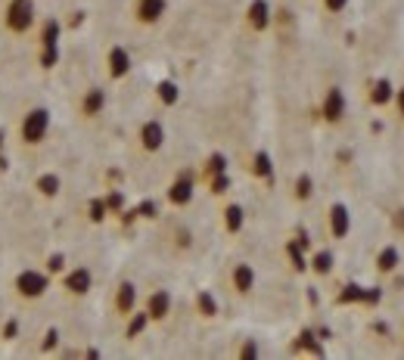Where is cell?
<instances>
[{"instance_id":"obj_1","label":"cell","mask_w":404,"mask_h":360,"mask_svg":"<svg viewBox=\"0 0 404 360\" xmlns=\"http://www.w3.org/2000/svg\"><path fill=\"white\" fill-rule=\"evenodd\" d=\"M53 131V112L44 103H29L13 118V146L22 156H35L47 146Z\"/></svg>"},{"instance_id":"obj_2","label":"cell","mask_w":404,"mask_h":360,"mask_svg":"<svg viewBox=\"0 0 404 360\" xmlns=\"http://www.w3.org/2000/svg\"><path fill=\"white\" fill-rule=\"evenodd\" d=\"M41 10L38 0H0V35L10 41H29L35 38Z\"/></svg>"},{"instance_id":"obj_3","label":"cell","mask_w":404,"mask_h":360,"mask_svg":"<svg viewBox=\"0 0 404 360\" xmlns=\"http://www.w3.org/2000/svg\"><path fill=\"white\" fill-rule=\"evenodd\" d=\"M50 286H53V277H50L47 270H41V268H22V270L13 273L10 295L16 298V302H22V304H35V302H41V298L47 295Z\"/></svg>"},{"instance_id":"obj_4","label":"cell","mask_w":404,"mask_h":360,"mask_svg":"<svg viewBox=\"0 0 404 360\" xmlns=\"http://www.w3.org/2000/svg\"><path fill=\"white\" fill-rule=\"evenodd\" d=\"M106 109H109V90L100 88V84L84 88L75 99V115L81 118V122H100L106 115Z\"/></svg>"},{"instance_id":"obj_5","label":"cell","mask_w":404,"mask_h":360,"mask_svg":"<svg viewBox=\"0 0 404 360\" xmlns=\"http://www.w3.org/2000/svg\"><path fill=\"white\" fill-rule=\"evenodd\" d=\"M165 140H168V131H165L162 118H143L137 124V134H134V143L143 156H156V152L165 149Z\"/></svg>"},{"instance_id":"obj_6","label":"cell","mask_w":404,"mask_h":360,"mask_svg":"<svg viewBox=\"0 0 404 360\" xmlns=\"http://www.w3.org/2000/svg\"><path fill=\"white\" fill-rule=\"evenodd\" d=\"M109 308H112V314H115L118 320H128L137 308H140V289H137L134 279H118L115 289H112Z\"/></svg>"},{"instance_id":"obj_7","label":"cell","mask_w":404,"mask_h":360,"mask_svg":"<svg viewBox=\"0 0 404 360\" xmlns=\"http://www.w3.org/2000/svg\"><path fill=\"white\" fill-rule=\"evenodd\" d=\"M168 16V0H131V22L140 28H156Z\"/></svg>"},{"instance_id":"obj_8","label":"cell","mask_w":404,"mask_h":360,"mask_svg":"<svg viewBox=\"0 0 404 360\" xmlns=\"http://www.w3.org/2000/svg\"><path fill=\"white\" fill-rule=\"evenodd\" d=\"M63 292L69 298H84L90 289H94V270L88 268V264H75V268H69L63 273Z\"/></svg>"},{"instance_id":"obj_9","label":"cell","mask_w":404,"mask_h":360,"mask_svg":"<svg viewBox=\"0 0 404 360\" xmlns=\"http://www.w3.org/2000/svg\"><path fill=\"white\" fill-rule=\"evenodd\" d=\"M227 286H230V292H234L236 298H249L255 292V286H258L255 268L249 261H236L234 268L227 270Z\"/></svg>"},{"instance_id":"obj_10","label":"cell","mask_w":404,"mask_h":360,"mask_svg":"<svg viewBox=\"0 0 404 360\" xmlns=\"http://www.w3.org/2000/svg\"><path fill=\"white\" fill-rule=\"evenodd\" d=\"M243 22L252 35H264V31L274 25V6L268 0H249L246 13H243Z\"/></svg>"},{"instance_id":"obj_11","label":"cell","mask_w":404,"mask_h":360,"mask_svg":"<svg viewBox=\"0 0 404 360\" xmlns=\"http://www.w3.org/2000/svg\"><path fill=\"white\" fill-rule=\"evenodd\" d=\"M131 69H134L131 50L122 44H112L109 50H106V75H109V81H124V78L131 75Z\"/></svg>"},{"instance_id":"obj_12","label":"cell","mask_w":404,"mask_h":360,"mask_svg":"<svg viewBox=\"0 0 404 360\" xmlns=\"http://www.w3.org/2000/svg\"><path fill=\"white\" fill-rule=\"evenodd\" d=\"M346 93H342V88H327V93H323L321 99V118L327 124H342V118H346Z\"/></svg>"},{"instance_id":"obj_13","label":"cell","mask_w":404,"mask_h":360,"mask_svg":"<svg viewBox=\"0 0 404 360\" xmlns=\"http://www.w3.org/2000/svg\"><path fill=\"white\" fill-rule=\"evenodd\" d=\"M143 311H147L150 323H162V320L171 314V292H168V289L150 292V295H147V304H143Z\"/></svg>"},{"instance_id":"obj_14","label":"cell","mask_w":404,"mask_h":360,"mask_svg":"<svg viewBox=\"0 0 404 360\" xmlns=\"http://www.w3.org/2000/svg\"><path fill=\"white\" fill-rule=\"evenodd\" d=\"M348 230H352V215H348V208L342 202L330 205V236H333V239H346Z\"/></svg>"},{"instance_id":"obj_15","label":"cell","mask_w":404,"mask_h":360,"mask_svg":"<svg viewBox=\"0 0 404 360\" xmlns=\"http://www.w3.org/2000/svg\"><path fill=\"white\" fill-rule=\"evenodd\" d=\"M59 190H63V177L56 171H44V174L35 177V193L41 199H56Z\"/></svg>"},{"instance_id":"obj_16","label":"cell","mask_w":404,"mask_h":360,"mask_svg":"<svg viewBox=\"0 0 404 360\" xmlns=\"http://www.w3.org/2000/svg\"><path fill=\"white\" fill-rule=\"evenodd\" d=\"M168 199L175 205H187L190 199H193V180H175V183H171V190H168Z\"/></svg>"},{"instance_id":"obj_17","label":"cell","mask_w":404,"mask_h":360,"mask_svg":"<svg viewBox=\"0 0 404 360\" xmlns=\"http://www.w3.org/2000/svg\"><path fill=\"white\" fill-rule=\"evenodd\" d=\"M398 261H401L398 249H395V245H386V249L376 255V270H380V273H392L395 268H398Z\"/></svg>"},{"instance_id":"obj_18","label":"cell","mask_w":404,"mask_h":360,"mask_svg":"<svg viewBox=\"0 0 404 360\" xmlns=\"http://www.w3.org/2000/svg\"><path fill=\"white\" fill-rule=\"evenodd\" d=\"M370 99H373V106H386V103H392L395 99V93H392V81H376L373 84V93H370Z\"/></svg>"},{"instance_id":"obj_19","label":"cell","mask_w":404,"mask_h":360,"mask_svg":"<svg viewBox=\"0 0 404 360\" xmlns=\"http://www.w3.org/2000/svg\"><path fill=\"white\" fill-rule=\"evenodd\" d=\"M311 270H314L317 277H327V273L333 270V252H317V255L311 258Z\"/></svg>"},{"instance_id":"obj_20","label":"cell","mask_w":404,"mask_h":360,"mask_svg":"<svg viewBox=\"0 0 404 360\" xmlns=\"http://www.w3.org/2000/svg\"><path fill=\"white\" fill-rule=\"evenodd\" d=\"M252 171H255V177H268V180H270V174H274V165H270V156H268V152H255Z\"/></svg>"},{"instance_id":"obj_21","label":"cell","mask_w":404,"mask_h":360,"mask_svg":"<svg viewBox=\"0 0 404 360\" xmlns=\"http://www.w3.org/2000/svg\"><path fill=\"white\" fill-rule=\"evenodd\" d=\"M311 193H314V180H311V174H299L293 196L299 199V202H305V199H311Z\"/></svg>"},{"instance_id":"obj_22","label":"cell","mask_w":404,"mask_h":360,"mask_svg":"<svg viewBox=\"0 0 404 360\" xmlns=\"http://www.w3.org/2000/svg\"><path fill=\"white\" fill-rule=\"evenodd\" d=\"M196 304H200V314L202 317H215L218 314V302H215V295H211V292H200V295H196Z\"/></svg>"},{"instance_id":"obj_23","label":"cell","mask_w":404,"mask_h":360,"mask_svg":"<svg viewBox=\"0 0 404 360\" xmlns=\"http://www.w3.org/2000/svg\"><path fill=\"white\" fill-rule=\"evenodd\" d=\"M224 221H227L230 233L240 230V227H243V208H240V205H227V208H224Z\"/></svg>"},{"instance_id":"obj_24","label":"cell","mask_w":404,"mask_h":360,"mask_svg":"<svg viewBox=\"0 0 404 360\" xmlns=\"http://www.w3.org/2000/svg\"><path fill=\"white\" fill-rule=\"evenodd\" d=\"M156 90H159V97H162V103H168V106L177 103V84L175 81H162Z\"/></svg>"},{"instance_id":"obj_25","label":"cell","mask_w":404,"mask_h":360,"mask_svg":"<svg viewBox=\"0 0 404 360\" xmlns=\"http://www.w3.org/2000/svg\"><path fill=\"white\" fill-rule=\"evenodd\" d=\"M321 3H323V13H330V16H339V13L348 6V0H321Z\"/></svg>"},{"instance_id":"obj_26","label":"cell","mask_w":404,"mask_h":360,"mask_svg":"<svg viewBox=\"0 0 404 360\" xmlns=\"http://www.w3.org/2000/svg\"><path fill=\"white\" fill-rule=\"evenodd\" d=\"M236 354H240V357H258V348H255L252 342H249V345H243V348L236 351Z\"/></svg>"},{"instance_id":"obj_27","label":"cell","mask_w":404,"mask_h":360,"mask_svg":"<svg viewBox=\"0 0 404 360\" xmlns=\"http://www.w3.org/2000/svg\"><path fill=\"white\" fill-rule=\"evenodd\" d=\"M395 109H398V115L404 118V88L395 90Z\"/></svg>"}]
</instances>
